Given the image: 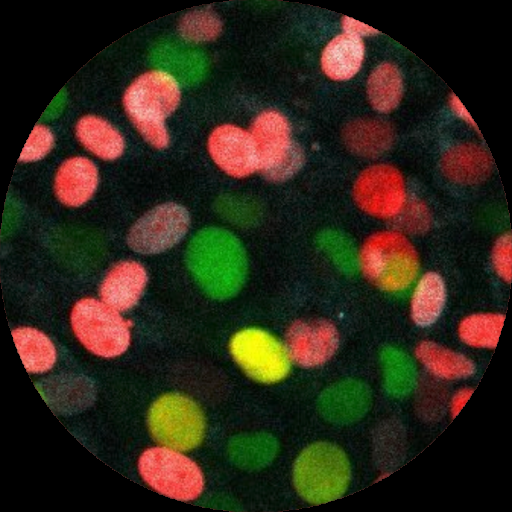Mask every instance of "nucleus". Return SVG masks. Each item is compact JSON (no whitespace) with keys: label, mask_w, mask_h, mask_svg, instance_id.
I'll use <instances>...</instances> for the list:
<instances>
[{"label":"nucleus","mask_w":512,"mask_h":512,"mask_svg":"<svg viewBox=\"0 0 512 512\" xmlns=\"http://www.w3.org/2000/svg\"><path fill=\"white\" fill-rule=\"evenodd\" d=\"M186 262L198 285L215 299L237 294L247 276L244 247L236 236L220 228L199 231L188 245Z\"/></svg>","instance_id":"obj_1"},{"label":"nucleus","mask_w":512,"mask_h":512,"mask_svg":"<svg viewBox=\"0 0 512 512\" xmlns=\"http://www.w3.org/2000/svg\"><path fill=\"white\" fill-rule=\"evenodd\" d=\"M181 92L175 78L164 71H149L137 77L127 88L125 111L143 138L157 149L169 144L165 119L172 114Z\"/></svg>","instance_id":"obj_2"},{"label":"nucleus","mask_w":512,"mask_h":512,"mask_svg":"<svg viewBox=\"0 0 512 512\" xmlns=\"http://www.w3.org/2000/svg\"><path fill=\"white\" fill-rule=\"evenodd\" d=\"M351 478L349 460L344 451L328 442L306 447L293 467V482L307 502L322 504L341 497Z\"/></svg>","instance_id":"obj_3"},{"label":"nucleus","mask_w":512,"mask_h":512,"mask_svg":"<svg viewBox=\"0 0 512 512\" xmlns=\"http://www.w3.org/2000/svg\"><path fill=\"white\" fill-rule=\"evenodd\" d=\"M365 277L382 290L406 289L415 279L419 260L414 246L401 233L382 231L371 235L360 252Z\"/></svg>","instance_id":"obj_4"},{"label":"nucleus","mask_w":512,"mask_h":512,"mask_svg":"<svg viewBox=\"0 0 512 512\" xmlns=\"http://www.w3.org/2000/svg\"><path fill=\"white\" fill-rule=\"evenodd\" d=\"M250 134L257 157L258 170L271 181H284L302 166L304 155L291 140L287 119L277 111H264L254 120Z\"/></svg>","instance_id":"obj_5"},{"label":"nucleus","mask_w":512,"mask_h":512,"mask_svg":"<svg viewBox=\"0 0 512 512\" xmlns=\"http://www.w3.org/2000/svg\"><path fill=\"white\" fill-rule=\"evenodd\" d=\"M71 325L83 346L98 356H119L130 344V322L94 298L81 299L74 305Z\"/></svg>","instance_id":"obj_6"},{"label":"nucleus","mask_w":512,"mask_h":512,"mask_svg":"<svg viewBox=\"0 0 512 512\" xmlns=\"http://www.w3.org/2000/svg\"><path fill=\"white\" fill-rule=\"evenodd\" d=\"M149 430L165 447L189 451L205 435V419L199 406L181 394H166L157 399L148 413Z\"/></svg>","instance_id":"obj_7"},{"label":"nucleus","mask_w":512,"mask_h":512,"mask_svg":"<svg viewBox=\"0 0 512 512\" xmlns=\"http://www.w3.org/2000/svg\"><path fill=\"white\" fill-rule=\"evenodd\" d=\"M138 468L149 486L176 500H193L204 487L197 464L178 450L165 446L145 450L139 458Z\"/></svg>","instance_id":"obj_8"},{"label":"nucleus","mask_w":512,"mask_h":512,"mask_svg":"<svg viewBox=\"0 0 512 512\" xmlns=\"http://www.w3.org/2000/svg\"><path fill=\"white\" fill-rule=\"evenodd\" d=\"M229 347L241 369L258 382H278L290 371L291 358L286 346L261 328L238 331L231 338Z\"/></svg>","instance_id":"obj_9"},{"label":"nucleus","mask_w":512,"mask_h":512,"mask_svg":"<svg viewBox=\"0 0 512 512\" xmlns=\"http://www.w3.org/2000/svg\"><path fill=\"white\" fill-rule=\"evenodd\" d=\"M190 216L183 206L169 202L158 205L130 228L127 244L141 254L161 253L177 244L186 234Z\"/></svg>","instance_id":"obj_10"},{"label":"nucleus","mask_w":512,"mask_h":512,"mask_svg":"<svg viewBox=\"0 0 512 512\" xmlns=\"http://www.w3.org/2000/svg\"><path fill=\"white\" fill-rule=\"evenodd\" d=\"M353 195L363 211L383 219L397 216L406 203L401 173L386 164L365 169L354 184Z\"/></svg>","instance_id":"obj_11"},{"label":"nucleus","mask_w":512,"mask_h":512,"mask_svg":"<svg viewBox=\"0 0 512 512\" xmlns=\"http://www.w3.org/2000/svg\"><path fill=\"white\" fill-rule=\"evenodd\" d=\"M338 345V331L326 320H299L286 333V348L290 358L303 367L325 363L334 355Z\"/></svg>","instance_id":"obj_12"},{"label":"nucleus","mask_w":512,"mask_h":512,"mask_svg":"<svg viewBox=\"0 0 512 512\" xmlns=\"http://www.w3.org/2000/svg\"><path fill=\"white\" fill-rule=\"evenodd\" d=\"M208 151L215 164L226 174L243 178L258 170V157L250 132L230 124L213 130Z\"/></svg>","instance_id":"obj_13"},{"label":"nucleus","mask_w":512,"mask_h":512,"mask_svg":"<svg viewBox=\"0 0 512 512\" xmlns=\"http://www.w3.org/2000/svg\"><path fill=\"white\" fill-rule=\"evenodd\" d=\"M370 388L358 380H343L327 387L319 396L318 408L329 422L345 425L356 422L370 409Z\"/></svg>","instance_id":"obj_14"},{"label":"nucleus","mask_w":512,"mask_h":512,"mask_svg":"<svg viewBox=\"0 0 512 512\" xmlns=\"http://www.w3.org/2000/svg\"><path fill=\"white\" fill-rule=\"evenodd\" d=\"M147 283L144 267L135 261H124L115 265L104 278L100 297L108 306L125 311L139 300Z\"/></svg>","instance_id":"obj_15"},{"label":"nucleus","mask_w":512,"mask_h":512,"mask_svg":"<svg viewBox=\"0 0 512 512\" xmlns=\"http://www.w3.org/2000/svg\"><path fill=\"white\" fill-rule=\"evenodd\" d=\"M97 183L98 171L94 163L85 157H73L58 169L54 189L63 204L78 207L91 198Z\"/></svg>","instance_id":"obj_16"},{"label":"nucleus","mask_w":512,"mask_h":512,"mask_svg":"<svg viewBox=\"0 0 512 512\" xmlns=\"http://www.w3.org/2000/svg\"><path fill=\"white\" fill-rule=\"evenodd\" d=\"M444 174L459 184H477L485 180L492 170V159L486 150L475 144H460L443 156Z\"/></svg>","instance_id":"obj_17"},{"label":"nucleus","mask_w":512,"mask_h":512,"mask_svg":"<svg viewBox=\"0 0 512 512\" xmlns=\"http://www.w3.org/2000/svg\"><path fill=\"white\" fill-rule=\"evenodd\" d=\"M364 58V44L361 38L340 34L324 48L321 66L324 73L336 81L352 78L360 69Z\"/></svg>","instance_id":"obj_18"},{"label":"nucleus","mask_w":512,"mask_h":512,"mask_svg":"<svg viewBox=\"0 0 512 512\" xmlns=\"http://www.w3.org/2000/svg\"><path fill=\"white\" fill-rule=\"evenodd\" d=\"M278 447V441L269 433H245L230 440L228 454L236 466L253 471L268 466L276 457Z\"/></svg>","instance_id":"obj_19"},{"label":"nucleus","mask_w":512,"mask_h":512,"mask_svg":"<svg viewBox=\"0 0 512 512\" xmlns=\"http://www.w3.org/2000/svg\"><path fill=\"white\" fill-rule=\"evenodd\" d=\"M344 141L355 154L376 157L386 152L392 145V127L377 119H359L348 124L344 130Z\"/></svg>","instance_id":"obj_20"},{"label":"nucleus","mask_w":512,"mask_h":512,"mask_svg":"<svg viewBox=\"0 0 512 512\" xmlns=\"http://www.w3.org/2000/svg\"><path fill=\"white\" fill-rule=\"evenodd\" d=\"M76 136L90 152L104 160L118 158L124 150L122 135L106 120L87 115L79 119Z\"/></svg>","instance_id":"obj_21"},{"label":"nucleus","mask_w":512,"mask_h":512,"mask_svg":"<svg viewBox=\"0 0 512 512\" xmlns=\"http://www.w3.org/2000/svg\"><path fill=\"white\" fill-rule=\"evenodd\" d=\"M415 355L430 373L440 378H466L475 370L469 358L434 342L420 343L415 349Z\"/></svg>","instance_id":"obj_22"},{"label":"nucleus","mask_w":512,"mask_h":512,"mask_svg":"<svg viewBox=\"0 0 512 512\" xmlns=\"http://www.w3.org/2000/svg\"><path fill=\"white\" fill-rule=\"evenodd\" d=\"M12 336L28 372L42 373L52 368L56 361V350L44 333L34 328L20 327L12 330Z\"/></svg>","instance_id":"obj_23"},{"label":"nucleus","mask_w":512,"mask_h":512,"mask_svg":"<svg viewBox=\"0 0 512 512\" xmlns=\"http://www.w3.org/2000/svg\"><path fill=\"white\" fill-rule=\"evenodd\" d=\"M445 285L440 275L428 272L419 280L411 300V315L420 326L434 323L445 304Z\"/></svg>","instance_id":"obj_24"},{"label":"nucleus","mask_w":512,"mask_h":512,"mask_svg":"<svg viewBox=\"0 0 512 512\" xmlns=\"http://www.w3.org/2000/svg\"><path fill=\"white\" fill-rule=\"evenodd\" d=\"M403 83L400 71L391 63L378 65L369 75L367 95L370 104L379 112L395 109L402 97Z\"/></svg>","instance_id":"obj_25"},{"label":"nucleus","mask_w":512,"mask_h":512,"mask_svg":"<svg viewBox=\"0 0 512 512\" xmlns=\"http://www.w3.org/2000/svg\"><path fill=\"white\" fill-rule=\"evenodd\" d=\"M505 316L496 313H478L464 318L458 328L461 340L481 348L496 347Z\"/></svg>","instance_id":"obj_26"},{"label":"nucleus","mask_w":512,"mask_h":512,"mask_svg":"<svg viewBox=\"0 0 512 512\" xmlns=\"http://www.w3.org/2000/svg\"><path fill=\"white\" fill-rule=\"evenodd\" d=\"M384 385L395 397L409 394L416 385V372L412 363L402 353L386 351L383 356Z\"/></svg>","instance_id":"obj_27"},{"label":"nucleus","mask_w":512,"mask_h":512,"mask_svg":"<svg viewBox=\"0 0 512 512\" xmlns=\"http://www.w3.org/2000/svg\"><path fill=\"white\" fill-rule=\"evenodd\" d=\"M180 35L191 42H207L216 39L222 31V22L213 12L194 10L182 17Z\"/></svg>","instance_id":"obj_28"},{"label":"nucleus","mask_w":512,"mask_h":512,"mask_svg":"<svg viewBox=\"0 0 512 512\" xmlns=\"http://www.w3.org/2000/svg\"><path fill=\"white\" fill-rule=\"evenodd\" d=\"M397 224L400 229L412 234L427 231L431 225V214L421 200H411L398 214Z\"/></svg>","instance_id":"obj_29"},{"label":"nucleus","mask_w":512,"mask_h":512,"mask_svg":"<svg viewBox=\"0 0 512 512\" xmlns=\"http://www.w3.org/2000/svg\"><path fill=\"white\" fill-rule=\"evenodd\" d=\"M53 144L54 137L51 131L43 125H36L20 154L19 161H37L51 150Z\"/></svg>","instance_id":"obj_30"},{"label":"nucleus","mask_w":512,"mask_h":512,"mask_svg":"<svg viewBox=\"0 0 512 512\" xmlns=\"http://www.w3.org/2000/svg\"><path fill=\"white\" fill-rule=\"evenodd\" d=\"M512 238L506 233L497 239L493 252L492 261L497 274L506 282L511 281L512 275Z\"/></svg>","instance_id":"obj_31"},{"label":"nucleus","mask_w":512,"mask_h":512,"mask_svg":"<svg viewBox=\"0 0 512 512\" xmlns=\"http://www.w3.org/2000/svg\"><path fill=\"white\" fill-rule=\"evenodd\" d=\"M342 27L346 34L353 35L359 38H361L362 36H370L378 33V31L372 28L371 26H368L348 16L343 17Z\"/></svg>","instance_id":"obj_32"},{"label":"nucleus","mask_w":512,"mask_h":512,"mask_svg":"<svg viewBox=\"0 0 512 512\" xmlns=\"http://www.w3.org/2000/svg\"><path fill=\"white\" fill-rule=\"evenodd\" d=\"M473 393L472 389L465 388L460 391H458L452 401H451V413L452 416L455 417L459 414V412L462 410L464 405L467 403L469 398L471 397Z\"/></svg>","instance_id":"obj_33"},{"label":"nucleus","mask_w":512,"mask_h":512,"mask_svg":"<svg viewBox=\"0 0 512 512\" xmlns=\"http://www.w3.org/2000/svg\"><path fill=\"white\" fill-rule=\"evenodd\" d=\"M450 105L453 109V111L464 121H466L468 124L473 126L475 129H477V125L475 124L474 120L470 116L469 112L466 110V108L463 106V104L460 102L458 97L455 95H452L450 98Z\"/></svg>","instance_id":"obj_34"}]
</instances>
